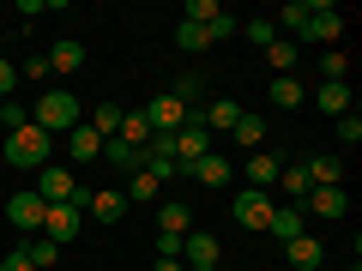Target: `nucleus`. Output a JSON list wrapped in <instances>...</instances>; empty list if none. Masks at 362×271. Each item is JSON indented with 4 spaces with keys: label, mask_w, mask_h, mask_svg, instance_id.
I'll return each instance as SVG.
<instances>
[{
    "label": "nucleus",
    "mask_w": 362,
    "mask_h": 271,
    "mask_svg": "<svg viewBox=\"0 0 362 271\" xmlns=\"http://www.w3.org/2000/svg\"><path fill=\"white\" fill-rule=\"evenodd\" d=\"M302 18H308V0H284V6H278V18H272V25H278V37H290V42H296Z\"/></svg>",
    "instance_id": "bb28decb"
},
{
    "label": "nucleus",
    "mask_w": 362,
    "mask_h": 271,
    "mask_svg": "<svg viewBox=\"0 0 362 271\" xmlns=\"http://www.w3.org/2000/svg\"><path fill=\"white\" fill-rule=\"evenodd\" d=\"M344 271H362V265H356V259H350V265H344Z\"/></svg>",
    "instance_id": "c03bdc74"
},
{
    "label": "nucleus",
    "mask_w": 362,
    "mask_h": 271,
    "mask_svg": "<svg viewBox=\"0 0 362 271\" xmlns=\"http://www.w3.org/2000/svg\"><path fill=\"white\" fill-rule=\"evenodd\" d=\"M66 157H73V163H97V157H103V133L78 121V127L66 133Z\"/></svg>",
    "instance_id": "2eb2a0df"
},
{
    "label": "nucleus",
    "mask_w": 362,
    "mask_h": 271,
    "mask_svg": "<svg viewBox=\"0 0 362 271\" xmlns=\"http://www.w3.org/2000/svg\"><path fill=\"white\" fill-rule=\"evenodd\" d=\"M49 157H54V139L37 127V121H25V127L6 133V163H13V169H42Z\"/></svg>",
    "instance_id": "f03ea898"
},
{
    "label": "nucleus",
    "mask_w": 362,
    "mask_h": 271,
    "mask_svg": "<svg viewBox=\"0 0 362 271\" xmlns=\"http://www.w3.org/2000/svg\"><path fill=\"white\" fill-rule=\"evenodd\" d=\"M73 187H78V181L66 175L61 163H42V169H37V187H30V193H37L42 205H66V199H73Z\"/></svg>",
    "instance_id": "0eeeda50"
},
{
    "label": "nucleus",
    "mask_w": 362,
    "mask_h": 271,
    "mask_svg": "<svg viewBox=\"0 0 362 271\" xmlns=\"http://www.w3.org/2000/svg\"><path fill=\"white\" fill-rule=\"evenodd\" d=\"M259 54H266V66H278V78H284L290 66L302 61V49H296V42H290V37H278V42H272V49H259Z\"/></svg>",
    "instance_id": "c85d7f7f"
},
{
    "label": "nucleus",
    "mask_w": 362,
    "mask_h": 271,
    "mask_svg": "<svg viewBox=\"0 0 362 271\" xmlns=\"http://www.w3.org/2000/svg\"><path fill=\"white\" fill-rule=\"evenodd\" d=\"M211 151V133H206V115L199 109H187V121L175 127V163H194V157Z\"/></svg>",
    "instance_id": "39448f33"
},
{
    "label": "nucleus",
    "mask_w": 362,
    "mask_h": 271,
    "mask_svg": "<svg viewBox=\"0 0 362 271\" xmlns=\"http://www.w3.org/2000/svg\"><path fill=\"white\" fill-rule=\"evenodd\" d=\"M218 13H223L218 0H187V13H181V18H187V25H211Z\"/></svg>",
    "instance_id": "c9c22d12"
},
{
    "label": "nucleus",
    "mask_w": 362,
    "mask_h": 271,
    "mask_svg": "<svg viewBox=\"0 0 362 271\" xmlns=\"http://www.w3.org/2000/svg\"><path fill=\"white\" fill-rule=\"evenodd\" d=\"M308 187H314V181H308V169H302V163H284V169H278V193H284L290 205H302Z\"/></svg>",
    "instance_id": "412c9836"
},
{
    "label": "nucleus",
    "mask_w": 362,
    "mask_h": 271,
    "mask_svg": "<svg viewBox=\"0 0 362 271\" xmlns=\"http://www.w3.org/2000/svg\"><path fill=\"white\" fill-rule=\"evenodd\" d=\"M247 187H259V193H272V187H278V169H284V157L278 151H247Z\"/></svg>",
    "instance_id": "9d476101"
},
{
    "label": "nucleus",
    "mask_w": 362,
    "mask_h": 271,
    "mask_svg": "<svg viewBox=\"0 0 362 271\" xmlns=\"http://www.w3.org/2000/svg\"><path fill=\"white\" fill-rule=\"evenodd\" d=\"M272 211H278V199H272V193H259V187H242V193L230 199V217L242 223L247 235H259V229H266V223H272Z\"/></svg>",
    "instance_id": "20e7f679"
},
{
    "label": "nucleus",
    "mask_w": 362,
    "mask_h": 271,
    "mask_svg": "<svg viewBox=\"0 0 362 271\" xmlns=\"http://www.w3.org/2000/svg\"><path fill=\"white\" fill-rule=\"evenodd\" d=\"M18 73H25V78H49V54H30V61L18 66Z\"/></svg>",
    "instance_id": "79ce46f5"
},
{
    "label": "nucleus",
    "mask_w": 362,
    "mask_h": 271,
    "mask_svg": "<svg viewBox=\"0 0 362 271\" xmlns=\"http://www.w3.org/2000/svg\"><path fill=\"white\" fill-rule=\"evenodd\" d=\"M181 265H218V235L211 229H187L181 235Z\"/></svg>",
    "instance_id": "ddd939ff"
},
{
    "label": "nucleus",
    "mask_w": 362,
    "mask_h": 271,
    "mask_svg": "<svg viewBox=\"0 0 362 271\" xmlns=\"http://www.w3.org/2000/svg\"><path fill=\"white\" fill-rule=\"evenodd\" d=\"M199 115H206V133H230L235 121L247 115V109L235 103V97H218V103H206V109H199Z\"/></svg>",
    "instance_id": "f3484780"
},
{
    "label": "nucleus",
    "mask_w": 362,
    "mask_h": 271,
    "mask_svg": "<svg viewBox=\"0 0 362 271\" xmlns=\"http://www.w3.org/2000/svg\"><path fill=\"white\" fill-rule=\"evenodd\" d=\"M121 115H127V109H121V103H97V109H90V115H85V127H97V133H103V139H115V133H121Z\"/></svg>",
    "instance_id": "393cba45"
},
{
    "label": "nucleus",
    "mask_w": 362,
    "mask_h": 271,
    "mask_svg": "<svg viewBox=\"0 0 362 271\" xmlns=\"http://www.w3.org/2000/svg\"><path fill=\"white\" fill-rule=\"evenodd\" d=\"M181 169H187L199 187H230V175H235V163H230V157H218V151L194 157V163H181Z\"/></svg>",
    "instance_id": "1a4fd4ad"
},
{
    "label": "nucleus",
    "mask_w": 362,
    "mask_h": 271,
    "mask_svg": "<svg viewBox=\"0 0 362 271\" xmlns=\"http://www.w3.org/2000/svg\"><path fill=\"white\" fill-rule=\"evenodd\" d=\"M284 259L296 271H326V247H320V235H296V241H284Z\"/></svg>",
    "instance_id": "f8f14e48"
},
{
    "label": "nucleus",
    "mask_w": 362,
    "mask_h": 271,
    "mask_svg": "<svg viewBox=\"0 0 362 271\" xmlns=\"http://www.w3.org/2000/svg\"><path fill=\"white\" fill-rule=\"evenodd\" d=\"M0 271H37V265H30L25 247H13V253H0Z\"/></svg>",
    "instance_id": "58836bf2"
},
{
    "label": "nucleus",
    "mask_w": 362,
    "mask_h": 271,
    "mask_svg": "<svg viewBox=\"0 0 362 271\" xmlns=\"http://www.w3.org/2000/svg\"><path fill=\"white\" fill-rule=\"evenodd\" d=\"M157 187H163L157 175H145V169H133V181H127V205H151V199H157Z\"/></svg>",
    "instance_id": "c756f323"
},
{
    "label": "nucleus",
    "mask_w": 362,
    "mask_h": 271,
    "mask_svg": "<svg viewBox=\"0 0 362 271\" xmlns=\"http://www.w3.org/2000/svg\"><path fill=\"white\" fill-rule=\"evenodd\" d=\"M121 145H127V151H145V145H151V121H145V109H127V115H121V133H115Z\"/></svg>",
    "instance_id": "6ab92c4d"
},
{
    "label": "nucleus",
    "mask_w": 362,
    "mask_h": 271,
    "mask_svg": "<svg viewBox=\"0 0 362 271\" xmlns=\"http://www.w3.org/2000/svg\"><path fill=\"white\" fill-rule=\"evenodd\" d=\"M25 253H30V265H37V271H54V265H61V247H54L49 235H30Z\"/></svg>",
    "instance_id": "cd10ccee"
},
{
    "label": "nucleus",
    "mask_w": 362,
    "mask_h": 271,
    "mask_svg": "<svg viewBox=\"0 0 362 271\" xmlns=\"http://www.w3.org/2000/svg\"><path fill=\"white\" fill-rule=\"evenodd\" d=\"M338 37H344V13H338V6H326V0H308V18H302V30H296V49H302V42L332 49Z\"/></svg>",
    "instance_id": "7ed1b4c3"
},
{
    "label": "nucleus",
    "mask_w": 362,
    "mask_h": 271,
    "mask_svg": "<svg viewBox=\"0 0 362 271\" xmlns=\"http://www.w3.org/2000/svg\"><path fill=\"white\" fill-rule=\"evenodd\" d=\"M230 133H235V145H247V151H259V145H266V121H259V115H242Z\"/></svg>",
    "instance_id": "2f4dec72"
},
{
    "label": "nucleus",
    "mask_w": 362,
    "mask_h": 271,
    "mask_svg": "<svg viewBox=\"0 0 362 271\" xmlns=\"http://www.w3.org/2000/svg\"><path fill=\"white\" fill-rule=\"evenodd\" d=\"M13 85H18V66H13V61H0V103L13 97Z\"/></svg>",
    "instance_id": "a19ab883"
},
{
    "label": "nucleus",
    "mask_w": 362,
    "mask_h": 271,
    "mask_svg": "<svg viewBox=\"0 0 362 271\" xmlns=\"http://www.w3.org/2000/svg\"><path fill=\"white\" fill-rule=\"evenodd\" d=\"M338 139L356 145V139H362V115H338Z\"/></svg>",
    "instance_id": "ea45409f"
},
{
    "label": "nucleus",
    "mask_w": 362,
    "mask_h": 271,
    "mask_svg": "<svg viewBox=\"0 0 362 271\" xmlns=\"http://www.w3.org/2000/svg\"><path fill=\"white\" fill-rule=\"evenodd\" d=\"M314 103H320L326 115H350V85H320V90H314Z\"/></svg>",
    "instance_id": "7c9ffc66"
},
{
    "label": "nucleus",
    "mask_w": 362,
    "mask_h": 271,
    "mask_svg": "<svg viewBox=\"0 0 362 271\" xmlns=\"http://www.w3.org/2000/svg\"><path fill=\"white\" fill-rule=\"evenodd\" d=\"M266 235H272V241H296V235H302V205H278L272 223H266Z\"/></svg>",
    "instance_id": "4be33fe9"
},
{
    "label": "nucleus",
    "mask_w": 362,
    "mask_h": 271,
    "mask_svg": "<svg viewBox=\"0 0 362 271\" xmlns=\"http://www.w3.org/2000/svg\"><path fill=\"white\" fill-rule=\"evenodd\" d=\"M42 217H49V205H42V199L30 193V187L6 199V223H13L18 235H42Z\"/></svg>",
    "instance_id": "423d86ee"
},
{
    "label": "nucleus",
    "mask_w": 362,
    "mask_h": 271,
    "mask_svg": "<svg viewBox=\"0 0 362 271\" xmlns=\"http://www.w3.org/2000/svg\"><path fill=\"white\" fill-rule=\"evenodd\" d=\"M187 229H194V205L163 199V205H157V235H187Z\"/></svg>",
    "instance_id": "dca6fc26"
},
{
    "label": "nucleus",
    "mask_w": 362,
    "mask_h": 271,
    "mask_svg": "<svg viewBox=\"0 0 362 271\" xmlns=\"http://www.w3.org/2000/svg\"><path fill=\"white\" fill-rule=\"evenodd\" d=\"M0 121H6V133H13V127L30 121V109H18V97H6V103H0Z\"/></svg>",
    "instance_id": "4c0bfd02"
},
{
    "label": "nucleus",
    "mask_w": 362,
    "mask_h": 271,
    "mask_svg": "<svg viewBox=\"0 0 362 271\" xmlns=\"http://www.w3.org/2000/svg\"><path fill=\"white\" fill-rule=\"evenodd\" d=\"M272 103H278V109H302V103H308V90H302V78H296V73L272 78Z\"/></svg>",
    "instance_id": "b1692460"
},
{
    "label": "nucleus",
    "mask_w": 362,
    "mask_h": 271,
    "mask_svg": "<svg viewBox=\"0 0 362 271\" xmlns=\"http://www.w3.org/2000/svg\"><path fill=\"white\" fill-rule=\"evenodd\" d=\"M175 49H181V54H206V49H211V30L181 18V25H175Z\"/></svg>",
    "instance_id": "a878e982"
},
{
    "label": "nucleus",
    "mask_w": 362,
    "mask_h": 271,
    "mask_svg": "<svg viewBox=\"0 0 362 271\" xmlns=\"http://www.w3.org/2000/svg\"><path fill=\"white\" fill-rule=\"evenodd\" d=\"M145 121H151V133H175L181 121H187V103H175V97H151V103H145Z\"/></svg>",
    "instance_id": "9b49d317"
},
{
    "label": "nucleus",
    "mask_w": 362,
    "mask_h": 271,
    "mask_svg": "<svg viewBox=\"0 0 362 271\" xmlns=\"http://www.w3.org/2000/svg\"><path fill=\"white\" fill-rule=\"evenodd\" d=\"M187 271H218V265H187Z\"/></svg>",
    "instance_id": "37998d69"
},
{
    "label": "nucleus",
    "mask_w": 362,
    "mask_h": 271,
    "mask_svg": "<svg viewBox=\"0 0 362 271\" xmlns=\"http://www.w3.org/2000/svg\"><path fill=\"white\" fill-rule=\"evenodd\" d=\"M302 169H308V181H314V187H344V163H338L332 151L308 157V163H302Z\"/></svg>",
    "instance_id": "aec40b11"
},
{
    "label": "nucleus",
    "mask_w": 362,
    "mask_h": 271,
    "mask_svg": "<svg viewBox=\"0 0 362 271\" xmlns=\"http://www.w3.org/2000/svg\"><path fill=\"white\" fill-rule=\"evenodd\" d=\"M242 37L254 42V49H272V42H278V25H272V18H242Z\"/></svg>",
    "instance_id": "473e14b6"
},
{
    "label": "nucleus",
    "mask_w": 362,
    "mask_h": 271,
    "mask_svg": "<svg viewBox=\"0 0 362 271\" xmlns=\"http://www.w3.org/2000/svg\"><path fill=\"white\" fill-rule=\"evenodd\" d=\"M302 211H314V217H344V211H350V193H344V187H308Z\"/></svg>",
    "instance_id": "4468645a"
},
{
    "label": "nucleus",
    "mask_w": 362,
    "mask_h": 271,
    "mask_svg": "<svg viewBox=\"0 0 362 271\" xmlns=\"http://www.w3.org/2000/svg\"><path fill=\"white\" fill-rule=\"evenodd\" d=\"M206 30H211V42H223V37H242V18H235V13H230V6H223V13H218V18H211V25H206Z\"/></svg>",
    "instance_id": "f704fd0d"
},
{
    "label": "nucleus",
    "mask_w": 362,
    "mask_h": 271,
    "mask_svg": "<svg viewBox=\"0 0 362 271\" xmlns=\"http://www.w3.org/2000/svg\"><path fill=\"white\" fill-rule=\"evenodd\" d=\"M199 90H206V85H199V73H181L175 85H169V97H175V103H187V109H199Z\"/></svg>",
    "instance_id": "72a5a7b5"
},
{
    "label": "nucleus",
    "mask_w": 362,
    "mask_h": 271,
    "mask_svg": "<svg viewBox=\"0 0 362 271\" xmlns=\"http://www.w3.org/2000/svg\"><path fill=\"white\" fill-rule=\"evenodd\" d=\"M54 66H61V73H78V66H85V42H78V37H61V42L49 49V73H54Z\"/></svg>",
    "instance_id": "5701e85b"
},
{
    "label": "nucleus",
    "mask_w": 362,
    "mask_h": 271,
    "mask_svg": "<svg viewBox=\"0 0 362 271\" xmlns=\"http://www.w3.org/2000/svg\"><path fill=\"white\" fill-rule=\"evenodd\" d=\"M78 229H85V211H78V205H49V217H42V235H49L54 247L78 241Z\"/></svg>",
    "instance_id": "6e6552de"
},
{
    "label": "nucleus",
    "mask_w": 362,
    "mask_h": 271,
    "mask_svg": "<svg viewBox=\"0 0 362 271\" xmlns=\"http://www.w3.org/2000/svg\"><path fill=\"white\" fill-rule=\"evenodd\" d=\"M90 217H97V223H121V217H127V193H115V187H103V193H90Z\"/></svg>",
    "instance_id": "a211bd4d"
},
{
    "label": "nucleus",
    "mask_w": 362,
    "mask_h": 271,
    "mask_svg": "<svg viewBox=\"0 0 362 271\" xmlns=\"http://www.w3.org/2000/svg\"><path fill=\"white\" fill-rule=\"evenodd\" d=\"M133 157H139V151H127L121 139H103V163H115V169H133Z\"/></svg>",
    "instance_id": "e433bc0d"
},
{
    "label": "nucleus",
    "mask_w": 362,
    "mask_h": 271,
    "mask_svg": "<svg viewBox=\"0 0 362 271\" xmlns=\"http://www.w3.org/2000/svg\"><path fill=\"white\" fill-rule=\"evenodd\" d=\"M30 121H37V127L49 133V139H66V133H73L78 121H85V103H78L73 90H42V97H37V109H30Z\"/></svg>",
    "instance_id": "f257e3e1"
}]
</instances>
